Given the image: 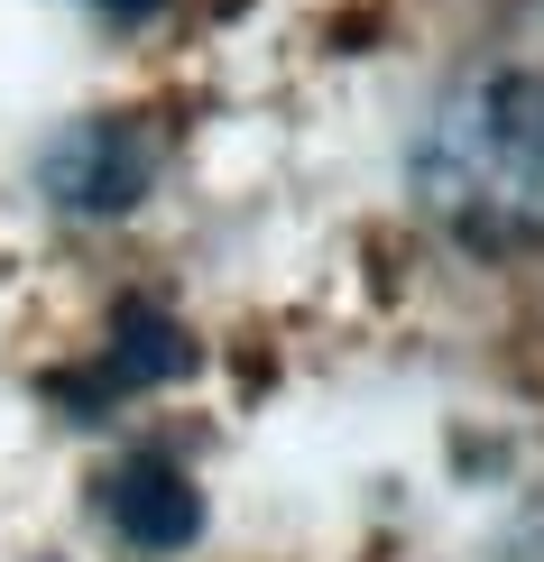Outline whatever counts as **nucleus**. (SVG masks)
<instances>
[{"label": "nucleus", "instance_id": "f257e3e1", "mask_svg": "<svg viewBox=\"0 0 544 562\" xmlns=\"http://www.w3.org/2000/svg\"><path fill=\"white\" fill-rule=\"evenodd\" d=\"M415 203L462 249H526L544 240V83L535 75H480L443 92L415 130Z\"/></svg>", "mask_w": 544, "mask_h": 562}, {"label": "nucleus", "instance_id": "7ed1b4c3", "mask_svg": "<svg viewBox=\"0 0 544 562\" xmlns=\"http://www.w3.org/2000/svg\"><path fill=\"white\" fill-rule=\"evenodd\" d=\"M102 507H111V526H121L130 544H148V553H167V544H185V535L203 526L195 480H185V461H167V452H130L121 471H111Z\"/></svg>", "mask_w": 544, "mask_h": 562}, {"label": "nucleus", "instance_id": "20e7f679", "mask_svg": "<svg viewBox=\"0 0 544 562\" xmlns=\"http://www.w3.org/2000/svg\"><path fill=\"white\" fill-rule=\"evenodd\" d=\"M176 369H195L185 323L157 314V304H121V314H111V350H102V387H157V379H176Z\"/></svg>", "mask_w": 544, "mask_h": 562}, {"label": "nucleus", "instance_id": "39448f33", "mask_svg": "<svg viewBox=\"0 0 544 562\" xmlns=\"http://www.w3.org/2000/svg\"><path fill=\"white\" fill-rule=\"evenodd\" d=\"M92 10H102V19H121V29H130V19H157L167 0H92Z\"/></svg>", "mask_w": 544, "mask_h": 562}, {"label": "nucleus", "instance_id": "f03ea898", "mask_svg": "<svg viewBox=\"0 0 544 562\" xmlns=\"http://www.w3.org/2000/svg\"><path fill=\"white\" fill-rule=\"evenodd\" d=\"M157 176V138L138 121H75L46 138L37 184L65 203V213H130Z\"/></svg>", "mask_w": 544, "mask_h": 562}]
</instances>
